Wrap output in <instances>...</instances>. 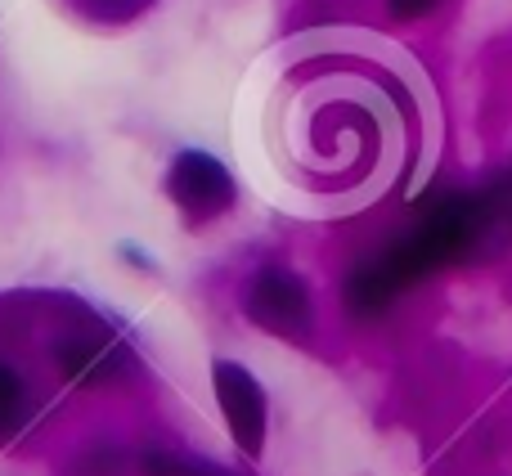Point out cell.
<instances>
[{
	"mask_svg": "<svg viewBox=\"0 0 512 476\" xmlns=\"http://www.w3.org/2000/svg\"><path fill=\"white\" fill-rule=\"evenodd\" d=\"M504 238H512V167L481 189H441L427 198L405 230L351 265L342 283L346 310L355 319H378L409 288L472 261L481 247Z\"/></svg>",
	"mask_w": 512,
	"mask_h": 476,
	"instance_id": "6da1fadb",
	"label": "cell"
},
{
	"mask_svg": "<svg viewBox=\"0 0 512 476\" xmlns=\"http://www.w3.org/2000/svg\"><path fill=\"white\" fill-rule=\"evenodd\" d=\"M243 310L261 333L270 337H306L310 333V288L301 274H292L288 265H265L248 279L243 292Z\"/></svg>",
	"mask_w": 512,
	"mask_h": 476,
	"instance_id": "7a4b0ae2",
	"label": "cell"
},
{
	"mask_svg": "<svg viewBox=\"0 0 512 476\" xmlns=\"http://www.w3.org/2000/svg\"><path fill=\"white\" fill-rule=\"evenodd\" d=\"M212 387H216V405H221L230 436L243 454H261L265 450V427H270V405H265L261 382L252 378L243 364L234 360H216L212 364Z\"/></svg>",
	"mask_w": 512,
	"mask_h": 476,
	"instance_id": "3957f363",
	"label": "cell"
},
{
	"mask_svg": "<svg viewBox=\"0 0 512 476\" xmlns=\"http://www.w3.org/2000/svg\"><path fill=\"white\" fill-rule=\"evenodd\" d=\"M167 194L189 221H216L234 207V176L212 153H180L167 171Z\"/></svg>",
	"mask_w": 512,
	"mask_h": 476,
	"instance_id": "277c9868",
	"label": "cell"
},
{
	"mask_svg": "<svg viewBox=\"0 0 512 476\" xmlns=\"http://www.w3.org/2000/svg\"><path fill=\"white\" fill-rule=\"evenodd\" d=\"M122 364H126V351L113 337L86 333V337H72V342L59 346V369L77 382H104V378H113Z\"/></svg>",
	"mask_w": 512,
	"mask_h": 476,
	"instance_id": "5b68a950",
	"label": "cell"
},
{
	"mask_svg": "<svg viewBox=\"0 0 512 476\" xmlns=\"http://www.w3.org/2000/svg\"><path fill=\"white\" fill-rule=\"evenodd\" d=\"M27 418V391L9 364H0V436H9Z\"/></svg>",
	"mask_w": 512,
	"mask_h": 476,
	"instance_id": "8992f818",
	"label": "cell"
},
{
	"mask_svg": "<svg viewBox=\"0 0 512 476\" xmlns=\"http://www.w3.org/2000/svg\"><path fill=\"white\" fill-rule=\"evenodd\" d=\"M144 472L149 476H230L212 463H194V459H176V454H149L144 459Z\"/></svg>",
	"mask_w": 512,
	"mask_h": 476,
	"instance_id": "52a82bcc",
	"label": "cell"
},
{
	"mask_svg": "<svg viewBox=\"0 0 512 476\" xmlns=\"http://www.w3.org/2000/svg\"><path fill=\"white\" fill-rule=\"evenodd\" d=\"M436 5H441V0H387L391 18H400V23H414V18H427Z\"/></svg>",
	"mask_w": 512,
	"mask_h": 476,
	"instance_id": "ba28073f",
	"label": "cell"
},
{
	"mask_svg": "<svg viewBox=\"0 0 512 476\" xmlns=\"http://www.w3.org/2000/svg\"><path fill=\"white\" fill-rule=\"evenodd\" d=\"M77 5H90L95 14H104V18H122V14L144 9V0H77Z\"/></svg>",
	"mask_w": 512,
	"mask_h": 476,
	"instance_id": "9c48e42d",
	"label": "cell"
}]
</instances>
